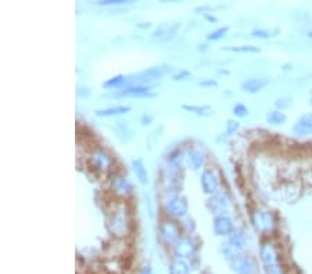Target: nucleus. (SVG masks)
I'll list each match as a JSON object with an SVG mask.
<instances>
[{
    "label": "nucleus",
    "instance_id": "nucleus-23",
    "mask_svg": "<svg viewBox=\"0 0 312 274\" xmlns=\"http://www.w3.org/2000/svg\"><path fill=\"white\" fill-rule=\"evenodd\" d=\"M228 242H229L232 247H234V248H237L239 251H241L243 247H244V242H246V240H244V235H243V233L239 231V230H236V231H233L232 234H231V237H229V241Z\"/></svg>",
    "mask_w": 312,
    "mask_h": 274
},
{
    "label": "nucleus",
    "instance_id": "nucleus-33",
    "mask_svg": "<svg viewBox=\"0 0 312 274\" xmlns=\"http://www.w3.org/2000/svg\"><path fill=\"white\" fill-rule=\"evenodd\" d=\"M237 129H239V122L229 119L228 124H226V135H233Z\"/></svg>",
    "mask_w": 312,
    "mask_h": 274
},
{
    "label": "nucleus",
    "instance_id": "nucleus-26",
    "mask_svg": "<svg viewBox=\"0 0 312 274\" xmlns=\"http://www.w3.org/2000/svg\"><path fill=\"white\" fill-rule=\"evenodd\" d=\"M229 31V26H221L218 29H215L214 32H210L207 35V39L208 40H219L222 39L226 35V32Z\"/></svg>",
    "mask_w": 312,
    "mask_h": 274
},
{
    "label": "nucleus",
    "instance_id": "nucleus-20",
    "mask_svg": "<svg viewBox=\"0 0 312 274\" xmlns=\"http://www.w3.org/2000/svg\"><path fill=\"white\" fill-rule=\"evenodd\" d=\"M129 111H131V107H128V105H115V107H110L106 110H97L96 115L97 117H117V115H122Z\"/></svg>",
    "mask_w": 312,
    "mask_h": 274
},
{
    "label": "nucleus",
    "instance_id": "nucleus-18",
    "mask_svg": "<svg viewBox=\"0 0 312 274\" xmlns=\"http://www.w3.org/2000/svg\"><path fill=\"white\" fill-rule=\"evenodd\" d=\"M132 168L140 184L146 186L147 183H149V175H147V169L145 168V163L142 162V159H133Z\"/></svg>",
    "mask_w": 312,
    "mask_h": 274
},
{
    "label": "nucleus",
    "instance_id": "nucleus-14",
    "mask_svg": "<svg viewBox=\"0 0 312 274\" xmlns=\"http://www.w3.org/2000/svg\"><path fill=\"white\" fill-rule=\"evenodd\" d=\"M231 265L239 274H257L254 262L250 258H246V256H239Z\"/></svg>",
    "mask_w": 312,
    "mask_h": 274
},
{
    "label": "nucleus",
    "instance_id": "nucleus-19",
    "mask_svg": "<svg viewBox=\"0 0 312 274\" xmlns=\"http://www.w3.org/2000/svg\"><path fill=\"white\" fill-rule=\"evenodd\" d=\"M187 161H189L190 168H193L194 170H199L204 165L206 158L200 150H190L187 152Z\"/></svg>",
    "mask_w": 312,
    "mask_h": 274
},
{
    "label": "nucleus",
    "instance_id": "nucleus-7",
    "mask_svg": "<svg viewBox=\"0 0 312 274\" xmlns=\"http://www.w3.org/2000/svg\"><path fill=\"white\" fill-rule=\"evenodd\" d=\"M197 251V244L193 240L192 237H183L179 241L175 244L173 247V252L176 255V258L179 259H187L192 258Z\"/></svg>",
    "mask_w": 312,
    "mask_h": 274
},
{
    "label": "nucleus",
    "instance_id": "nucleus-27",
    "mask_svg": "<svg viewBox=\"0 0 312 274\" xmlns=\"http://www.w3.org/2000/svg\"><path fill=\"white\" fill-rule=\"evenodd\" d=\"M161 132H162V128H159V129L157 128V129H154V131L149 135V137H147V144H149V148H150V150L153 148L156 144L158 143L159 137H161Z\"/></svg>",
    "mask_w": 312,
    "mask_h": 274
},
{
    "label": "nucleus",
    "instance_id": "nucleus-9",
    "mask_svg": "<svg viewBox=\"0 0 312 274\" xmlns=\"http://www.w3.org/2000/svg\"><path fill=\"white\" fill-rule=\"evenodd\" d=\"M200 183H201V187L203 191L208 194V196H214L219 193V180L218 176L215 175V172L211 169H206L201 173L200 177Z\"/></svg>",
    "mask_w": 312,
    "mask_h": 274
},
{
    "label": "nucleus",
    "instance_id": "nucleus-4",
    "mask_svg": "<svg viewBox=\"0 0 312 274\" xmlns=\"http://www.w3.org/2000/svg\"><path fill=\"white\" fill-rule=\"evenodd\" d=\"M158 235L165 245L175 247V244L180 240V227L173 220H165L159 224Z\"/></svg>",
    "mask_w": 312,
    "mask_h": 274
},
{
    "label": "nucleus",
    "instance_id": "nucleus-36",
    "mask_svg": "<svg viewBox=\"0 0 312 274\" xmlns=\"http://www.w3.org/2000/svg\"><path fill=\"white\" fill-rule=\"evenodd\" d=\"M275 105L280 108V111H282L283 108H287L290 105V98H279V100H276Z\"/></svg>",
    "mask_w": 312,
    "mask_h": 274
},
{
    "label": "nucleus",
    "instance_id": "nucleus-37",
    "mask_svg": "<svg viewBox=\"0 0 312 274\" xmlns=\"http://www.w3.org/2000/svg\"><path fill=\"white\" fill-rule=\"evenodd\" d=\"M153 118H154L153 115H149V117H147V114H145V115L142 117V124L149 125L152 121H153Z\"/></svg>",
    "mask_w": 312,
    "mask_h": 274
},
{
    "label": "nucleus",
    "instance_id": "nucleus-12",
    "mask_svg": "<svg viewBox=\"0 0 312 274\" xmlns=\"http://www.w3.org/2000/svg\"><path fill=\"white\" fill-rule=\"evenodd\" d=\"M234 231L233 220L226 215H218L214 219V233L217 235H231Z\"/></svg>",
    "mask_w": 312,
    "mask_h": 274
},
{
    "label": "nucleus",
    "instance_id": "nucleus-11",
    "mask_svg": "<svg viewBox=\"0 0 312 274\" xmlns=\"http://www.w3.org/2000/svg\"><path fill=\"white\" fill-rule=\"evenodd\" d=\"M164 69L161 67H153V68H149L146 71L140 72L135 76V82L136 85H143L145 83H152V82H156V80H159V79L164 76Z\"/></svg>",
    "mask_w": 312,
    "mask_h": 274
},
{
    "label": "nucleus",
    "instance_id": "nucleus-32",
    "mask_svg": "<svg viewBox=\"0 0 312 274\" xmlns=\"http://www.w3.org/2000/svg\"><path fill=\"white\" fill-rule=\"evenodd\" d=\"M100 6H124V4H131V1H124V0H104L99 1Z\"/></svg>",
    "mask_w": 312,
    "mask_h": 274
},
{
    "label": "nucleus",
    "instance_id": "nucleus-24",
    "mask_svg": "<svg viewBox=\"0 0 312 274\" xmlns=\"http://www.w3.org/2000/svg\"><path fill=\"white\" fill-rule=\"evenodd\" d=\"M182 108L187 112H192V114H196V115H208L211 108L210 105H182Z\"/></svg>",
    "mask_w": 312,
    "mask_h": 274
},
{
    "label": "nucleus",
    "instance_id": "nucleus-22",
    "mask_svg": "<svg viewBox=\"0 0 312 274\" xmlns=\"http://www.w3.org/2000/svg\"><path fill=\"white\" fill-rule=\"evenodd\" d=\"M266 122L273 125V126L283 125L286 122V115L282 111H279V110H275V111L268 112V115H266Z\"/></svg>",
    "mask_w": 312,
    "mask_h": 274
},
{
    "label": "nucleus",
    "instance_id": "nucleus-6",
    "mask_svg": "<svg viewBox=\"0 0 312 274\" xmlns=\"http://www.w3.org/2000/svg\"><path fill=\"white\" fill-rule=\"evenodd\" d=\"M180 28L179 22H162L152 33V38L156 42H168L173 39Z\"/></svg>",
    "mask_w": 312,
    "mask_h": 274
},
{
    "label": "nucleus",
    "instance_id": "nucleus-15",
    "mask_svg": "<svg viewBox=\"0 0 312 274\" xmlns=\"http://www.w3.org/2000/svg\"><path fill=\"white\" fill-rule=\"evenodd\" d=\"M293 132L297 136H311L312 135V115L301 117L293 126Z\"/></svg>",
    "mask_w": 312,
    "mask_h": 274
},
{
    "label": "nucleus",
    "instance_id": "nucleus-1",
    "mask_svg": "<svg viewBox=\"0 0 312 274\" xmlns=\"http://www.w3.org/2000/svg\"><path fill=\"white\" fill-rule=\"evenodd\" d=\"M107 228L115 237H125L129 231V219L128 212L122 205H118L110 212L107 217Z\"/></svg>",
    "mask_w": 312,
    "mask_h": 274
},
{
    "label": "nucleus",
    "instance_id": "nucleus-29",
    "mask_svg": "<svg viewBox=\"0 0 312 274\" xmlns=\"http://www.w3.org/2000/svg\"><path fill=\"white\" fill-rule=\"evenodd\" d=\"M254 38H259V39H268L273 36L272 31H268V29H254L251 33Z\"/></svg>",
    "mask_w": 312,
    "mask_h": 274
},
{
    "label": "nucleus",
    "instance_id": "nucleus-34",
    "mask_svg": "<svg viewBox=\"0 0 312 274\" xmlns=\"http://www.w3.org/2000/svg\"><path fill=\"white\" fill-rule=\"evenodd\" d=\"M182 226L186 228L187 233H190V234H192V233H194V230H196V224H194V220H193V219H190V217H187L186 220L182 223Z\"/></svg>",
    "mask_w": 312,
    "mask_h": 274
},
{
    "label": "nucleus",
    "instance_id": "nucleus-3",
    "mask_svg": "<svg viewBox=\"0 0 312 274\" xmlns=\"http://www.w3.org/2000/svg\"><path fill=\"white\" fill-rule=\"evenodd\" d=\"M252 226L255 228V231H258L261 234H269L275 230V219L273 215L268 210L264 209H257L251 216Z\"/></svg>",
    "mask_w": 312,
    "mask_h": 274
},
{
    "label": "nucleus",
    "instance_id": "nucleus-31",
    "mask_svg": "<svg viewBox=\"0 0 312 274\" xmlns=\"http://www.w3.org/2000/svg\"><path fill=\"white\" fill-rule=\"evenodd\" d=\"M264 270H265V274H286L285 269L279 263L278 265H273L271 268L264 269Z\"/></svg>",
    "mask_w": 312,
    "mask_h": 274
},
{
    "label": "nucleus",
    "instance_id": "nucleus-41",
    "mask_svg": "<svg viewBox=\"0 0 312 274\" xmlns=\"http://www.w3.org/2000/svg\"><path fill=\"white\" fill-rule=\"evenodd\" d=\"M311 105H312V96H311Z\"/></svg>",
    "mask_w": 312,
    "mask_h": 274
},
{
    "label": "nucleus",
    "instance_id": "nucleus-38",
    "mask_svg": "<svg viewBox=\"0 0 312 274\" xmlns=\"http://www.w3.org/2000/svg\"><path fill=\"white\" fill-rule=\"evenodd\" d=\"M218 83L214 80V79H211V80H203V82H200V86H211V87H214V86H217Z\"/></svg>",
    "mask_w": 312,
    "mask_h": 274
},
{
    "label": "nucleus",
    "instance_id": "nucleus-35",
    "mask_svg": "<svg viewBox=\"0 0 312 274\" xmlns=\"http://www.w3.org/2000/svg\"><path fill=\"white\" fill-rule=\"evenodd\" d=\"M189 76H190V72L186 71V69H182V71L176 72L172 78H173V80H183V79L189 78Z\"/></svg>",
    "mask_w": 312,
    "mask_h": 274
},
{
    "label": "nucleus",
    "instance_id": "nucleus-10",
    "mask_svg": "<svg viewBox=\"0 0 312 274\" xmlns=\"http://www.w3.org/2000/svg\"><path fill=\"white\" fill-rule=\"evenodd\" d=\"M229 205H231L229 197L226 196L225 193H221V191L210 197L208 201H207V208H208L210 212H213V213H221V212H224L225 209H228Z\"/></svg>",
    "mask_w": 312,
    "mask_h": 274
},
{
    "label": "nucleus",
    "instance_id": "nucleus-40",
    "mask_svg": "<svg viewBox=\"0 0 312 274\" xmlns=\"http://www.w3.org/2000/svg\"><path fill=\"white\" fill-rule=\"evenodd\" d=\"M140 274H152V268L150 266H145L142 269V273Z\"/></svg>",
    "mask_w": 312,
    "mask_h": 274
},
{
    "label": "nucleus",
    "instance_id": "nucleus-8",
    "mask_svg": "<svg viewBox=\"0 0 312 274\" xmlns=\"http://www.w3.org/2000/svg\"><path fill=\"white\" fill-rule=\"evenodd\" d=\"M259 259L262 262V266L264 269L271 268L273 265H278L279 263V254H278V249L273 245L272 242H265L262 244V247L259 249Z\"/></svg>",
    "mask_w": 312,
    "mask_h": 274
},
{
    "label": "nucleus",
    "instance_id": "nucleus-5",
    "mask_svg": "<svg viewBox=\"0 0 312 274\" xmlns=\"http://www.w3.org/2000/svg\"><path fill=\"white\" fill-rule=\"evenodd\" d=\"M90 163H92V166H93L94 169L106 173V172H110V170L113 169L114 159L107 151L99 148V150H94L92 152V155H90Z\"/></svg>",
    "mask_w": 312,
    "mask_h": 274
},
{
    "label": "nucleus",
    "instance_id": "nucleus-30",
    "mask_svg": "<svg viewBox=\"0 0 312 274\" xmlns=\"http://www.w3.org/2000/svg\"><path fill=\"white\" fill-rule=\"evenodd\" d=\"M233 114H234L236 117L243 118V117H246L247 114H248V110H247L246 105L236 104L234 107H233Z\"/></svg>",
    "mask_w": 312,
    "mask_h": 274
},
{
    "label": "nucleus",
    "instance_id": "nucleus-28",
    "mask_svg": "<svg viewBox=\"0 0 312 274\" xmlns=\"http://www.w3.org/2000/svg\"><path fill=\"white\" fill-rule=\"evenodd\" d=\"M226 52H234V53H259L258 47L254 46H239V47H226L224 49Z\"/></svg>",
    "mask_w": 312,
    "mask_h": 274
},
{
    "label": "nucleus",
    "instance_id": "nucleus-13",
    "mask_svg": "<svg viewBox=\"0 0 312 274\" xmlns=\"http://www.w3.org/2000/svg\"><path fill=\"white\" fill-rule=\"evenodd\" d=\"M111 187L118 196H129L132 193V184L122 175H114L111 177Z\"/></svg>",
    "mask_w": 312,
    "mask_h": 274
},
{
    "label": "nucleus",
    "instance_id": "nucleus-39",
    "mask_svg": "<svg viewBox=\"0 0 312 274\" xmlns=\"http://www.w3.org/2000/svg\"><path fill=\"white\" fill-rule=\"evenodd\" d=\"M204 18L207 21H210V22H218V18L214 17V15H210V14H204Z\"/></svg>",
    "mask_w": 312,
    "mask_h": 274
},
{
    "label": "nucleus",
    "instance_id": "nucleus-2",
    "mask_svg": "<svg viewBox=\"0 0 312 274\" xmlns=\"http://www.w3.org/2000/svg\"><path fill=\"white\" fill-rule=\"evenodd\" d=\"M164 209L169 216L172 217H185L187 215V200L185 197L179 196L176 193H172L166 197V200L164 201Z\"/></svg>",
    "mask_w": 312,
    "mask_h": 274
},
{
    "label": "nucleus",
    "instance_id": "nucleus-25",
    "mask_svg": "<svg viewBox=\"0 0 312 274\" xmlns=\"http://www.w3.org/2000/svg\"><path fill=\"white\" fill-rule=\"evenodd\" d=\"M125 82H126L125 76L117 75V76H114V78L107 79L106 82L103 83V87H106V89H115V87H121Z\"/></svg>",
    "mask_w": 312,
    "mask_h": 274
},
{
    "label": "nucleus",
    "instance_id": "nucleus-16",
    "mask_svg": "<svg viewBox=\"0 0 312 274\" xmlns=\"http://www.w3.org/2000/svg\"><path fill=\"white\" fill-rule=\"evenodd\" d=\"M120 96L122 97H147V96H152V91H150L149 86L132 85L122 89L120 91Z\"/></svg>",
    "mask_w": 312,
    "mask_h": 274
},
{
    "label": "nucleus",
    "instance_id": "nucleus-21",
    "mask_svg": "<svg viewBox=\"0 0 312 274\" xmlns=\"http://www.w3.org/2000/svg\"><path fill=\"white\" fill-rule=\"evenodd\" d=\"M189 265L183 259H173L169 265V274H189Z\"/></svg>",
    "mask_w": 312,
    "mask_h": 274
},
{
    "label": "nucleus",
    "instance_id": "nucleus-17",
    "mask_svg": "<svg viewBox=\"0 0 312 274\" xmlns=\"http://www.w3.org/2000/svg\"><path fill=\"white\" fill-rule=\"evenodd\" d=\"M269 85V80L265 78H251L241 83V89L247 93H257Z\"/></svg>",
    "mask_w": 312,
    "mask_h": 274
}]
</instances>
